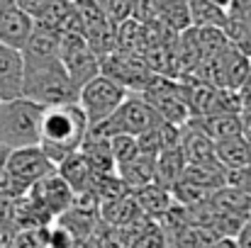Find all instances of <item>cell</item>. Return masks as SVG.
<instances>
[{
  "label": "cell",
  "instance_id": "6da1fadb",
  "mask_svg": "<svg viewBox=\"0 0 251 248\" xmlns=\"http://www.w3.org/2000/svg\"><path fill=\"white\" fill-rule=\"evenodd\" d=\"M88 127H90V122L78 102L51 105L44 110V117H42L39 146L51 158V163L59 165L66 156H71L81 149L85 134H88Z\"/></svg>",
  "mask_w": 251,
  "mask_h": 248
},
{
  "label": "cell",
  "instance_id": "7a4b0ae2",
  "mask_svg": "<svg viewBox=\"0 0 251 248\" xmlns=\"http://www.w3.org/2000/svg\"><path fill=\"white\" fill-rule=\"evenodd\" d=\"M22 95L51 107L64 102H76L78 90L59 56L51 59H25V88Z\"/></svg>",
  "mask_w": 251,
  "mask_h": 248
},
{
  "label": "cell",
  "instance_id": "3957f363",
  "mask_svg": "<svg viewBox=\"0 0 251 248\" xmlns=\"http://www.w3.org/2000/svg\"><path fill=\"white\" fill-rule=\"evenodd\" d=\"M44 110H47L44 105L25 95L12 100H0V144L10 149L39 144Z\"/></svg>",
  "mask_w": 251,
  "mask_h": 248
},
{
  "label": "cell",
  "instance_id": "277c9868",
  "mask_svg": "<svg viewBox=\"0 0 251 248\" xmlns=\"http://www.w3.org/2000/svg\"><path fill=\"white\" fill-rule=\"evenodd\" d=\"M161 119L154 112V107L149 105V100L142 92H127V97L120 102V107L102 122L90 124V129L95 134L102 136H112V134H144L147 129L156 127Z\"/></svg>",
  "mask_w": 251,
  "mask_h": 248
},
{
  "label": "cell",
  "instance_id": "5b68a950",
  "mask_svg": "<svg viewBox=\"0 0 251 248\" xmlns=\"http://www.w3.org/2000/svg\"><path fill=\"white\" fill-rule=\"evenodd\" d=\"M56 165L51 163V158L42 151L39 144L34 146H22V149H12L10 158H7V180L0 187V192L7 195H22L27 192L37 180L47 178L49 173H54Z\"/></svg>",
  "mask_w": 251,
  "mask_h": 248
},
{
  "label": "cell",
  "instance_id": "8992f818",
  "mask_svg": "<svg viewBox=\"0 0 251 248\" xmlns=\"http://www.w3.org/2000/svg\"><path fill=\"white\" fill-rule=\"evenodd\" d=\"M59 59L66 66V71L71 76V83L76 85V90H81L88 81L100 76V68H102V59L90 49V44H88V39L83 34L61 32Z\"/></svg>",
  "mask_w": 251,
  "mask_h": 248
},
{
  "label": "cell",
  "instance_id": "52a82bcc",
  "mask_svg": "<svg viewBox=\"0 0 251 248\" xmlns=\"http://www.w3.org/2000/svg\"><path fill=\"white\" fill-rule=\"evenodd\" d=\"M127 97V90L120 85V83H115L112 78H107V76H95L93 81H88L78 90V105H81V110L85 112V117H88V122L90 124H98V122H102V119H107L117 107H120V102Z\"/></svg>",
  "mask_w": 251,
  "mask_h": 248
},
{
  "label": "cell",
  "instance_id": "ba28073f",
  "mask_svg": "<svg viewBox=\"0 0 251 248\" xmlns=\"http://www.w3.org/2000/svg\"><path fill=\"white\" fill-rule=\"evenodd\" d=\"M100 73L120 83L127 92H144L154 78L144 54H132V51H120V49L102 56Z\"/></svg>",
  "mask_w": 251,
  "mask_h": 248
},
{
  "label": "cell",
  "instance_id": "9c48e42d",
  "mask_svg": "<svg viewBox=\"0 0 251 248\" xmlns=\"http://www.w3.org/2000/svg\"><path fill=\"white\" fill-rule=\"evenodd\" d=\"M27 192H29L32 204L39 212H44L47 217H61V214H66L71 209V204H74V197H76V192L69 187V182L56 170L49 173L47 178L37 180Z\"/></svg>",
  "mask_w": 251,
  "mask_h": 248
},
{
  "label": "cell",
  "instance_id": "30bf717a",
  "mask_svg": "<svg viewBox=\"0 0 251 248\" xmlns=\"http://www.w3.org/2000/svg\"><path fill=\"white\" fill-rule=\"evenodd\" d=\"M25 88V56L20 49L0 44V100L22 97Z\"/></svg>",
  "mask_w": 251,
  "mask_h": 248
},
{
  "label": "cell",
  "instance_id": "8fae6325",
  "mask_svg": "<svg viewBox=\"0 0 251 248\" xmlns=\"http://www.w3.org/2000/svg\"><path fill=\"white\" fill-rule=\"evenodd\" d=\"M32 29H34V20L25 10H20L17 5L0 7V44L22 51Z\"/></svg>",
  "mask_w": 251,
  "mask_h": 248
},
{
  "label": "cell",
  "instance_id": "7c38bea8",
  "mask_svg": "<svg viewBox=\"0 0 251 248\" xmlns=\"http://www.w3.org/2000/svg\"><path fill=\"white\" fill-rule=\"evenodd\" d=\"M190 124H195L212 141H222V139H232L242 134V112L200 114V117H190Z\"/></svg>",
  "mask_w": 251,
  "mask_h": 248
},
{
  "label": "cell",
  "instance_id": "4fadbf2b",
  "mask_svg": "<svg viewBox=\"0 0 251 248\" xmlns=\"http://www.w3.org/2000/svg\"><path fill=\"white\" fill-rule=\"evenodd\" d=\"M56 173L69 182V187H71L76 195L90 190V182H93V178H95V173H93V168H90V163H88V158L83 156L81 149H78L76 154L66 156L61 163L56 165Z\"/></svg>",
  "mask_w": 251,
  "mask_h": 248
},
{
  "label": "cell",
  "instance_id": "5bb4252c",
  "mask_svg": "<svg viewBox=\"0 0 251 248\" xmlns=\"http://www.w3.org/2000/svg\"><path fill=\"white\" fill-rule=\"evenodd\" d=\"M59 42H61V32L34 22V29L22 49L25 59H51L59 56Z\"/></svg>",
  "mask_w": 251,
  "mask_h": 248
},
{
  "label": "cell",
  "instance_id": "9a60e30c",
  "mask_svg": "<svg viewBox=\"0 0 251 248\" xmlns=\"http://www.w3.org/2000/svg\"><path fill=\"white\" fill-rule=\"evenodd\" d=\"M215 156H217V163L225 170L247 168V165H251V146L239 134V136H232V139L215 141Z\"/></svg>",
  "mask_w": 251,
  "mask_h": 248
},
{
  "label": "cell",
  "instance_id": "2e32d148",
  "mask_svg": "<svg viewBox=\"0 0 251 248\" xmlns=\"http://www.w3.org/2000/svg\"><path fill=\"white\" fill-rule=\"evenodd\" d=\"M132 195H134L139 209H142L147 217H151V219L161 217L168 207L173 204V195H171V190L164 187V185H159V182H149V185L134 190Z\"/></svg>",
  "mask_w": 251,
  "mask_h": 248
},
{
  "label": "cell",
  "instance_id": "e0dca14e",
  "mask_svg": "<svg viewBox=\"0 0 251 248\" xmlns=\"http://www.w3.org/2000/svg\"><path fill=\"white\" fill-rule=\"evenodd\" d=\"M183 168H185V158L180 154V146L159 151V156L154 161V182H159V185H164V187L171 190L180 180Z\"/></svg>",
  "mask_w": 251,
  "mask_h": 248
},
{
  "label": "cell",
  "instance_id": "ac0fdd59",
  "mask_svg": "<svg viewBox=\"0 0 251 248\" xmlns=\"http://www.w3.org/2000/svg\"><path fill=\"white\" fill-rule=\"evenodd\" d=\"M188 12H190V27H220V29H225L229 22L227 7H222L212 0H190Z\"/></svg>",
  "mask_w": 251,
  "mask_h": 248
},
{
  "label": "cell",
  "instance_id": "d6986e66",
  "mask_svg": "<svg viewBox=\"0 0 251 248\" xmlns=\"http://www.w3.org/2000/svg\"><path fill=\"white\" fill-rule=\"evenodd\" d=\"M154 161H156V156H144V154H139L134 161L120 165V168H117V175H120V178L125 180V185L134 192V190H139V187L154 182Z\"/></svg>",
  "mask_w": 251,
  "mask_h": 248
},
{
  "label": "cell",
  "instance_id": "ffe728a7",
  "mask_svg": "<svg viewBox=\"0 0 251 248\" xmlns=\"http://www.w3.org/2000/svg\"><path fill=\"white\" fill-rule=\"evenodd\" d=\"M117 49L120 51H132V54H144L149 49L147 24L137 22L134 17H129L122 24H117Z\"/></svg>",
  "mask_w": 251,
  "mask_h": 248
},
{
  "label": "cell",
  "instance_id": "44dd1931",
  "mask_svg": "<svg viewBox=\"0 0 251 248\" xmlns=\"http://www.w3.org/2000/svg\"><path fill=\"white\" fill-rule=\"evenodd\" d=\"M107 141H110V151H112L117 168L139 156V141L134 134H112V136H107Z\"/></svg>",
  "mask_w": 251,
  "mask_h": 248
},
{
  "label": "cell",
  "instance_id": "7402d4cb",
  "mask_svg": "<svg viewBox=\"0 0 251 248\" xmlns=\"http://www.w3.org/2000/svg\"><path fill=\"white\" fill-rule=\"evenodd\" d=\"M132 248H171V241L164 234V229L156 224V219H151L134 239H132Z\"/></svg>",
  "mask_w": 251,
  "mask_h": 248
},
{
  "label": "cell",
  "instance_id": "603a6c76",
  "mask_svg": "<svg viewBox=\"0 0 251 248\" xmlns=\"http://www.w3.org/2000/svg\"><path fill=\"white\" fill-rule=\"evenodd\" d=\"M98 5L102 7V12L112 24H122L134 12V0H98Z\"/></svg>",
  "mask_w": 251,
  "mask_h": 248
},
{
  "label": "cell",
  "instance_id": "cb8c5ba5",
  "mask_svg": "<svg viewBox=\"0 0 251 248\" xmlns=\"http://www.w3.org/2000/svg\"><path fill=\"white\" fill-rule=\"evenodd\" d=\"M159 12H161L159 0H134V12H132V17H134L137 22L149 24V22L159 20Z\"/></svg>",
  "mask_w": 251,
  "mask_h": 248
},
{
  "label": "cell",
  "instance_id": "d4e9b609",
  "mask_svg": "<svg viewBox=\"0 0 251 248\" xmlns=\"http://www.w3.org/2000/svg\"><path fill=\"white\" fill-rule=\"evenodd\" d=\"M49 2H51V0H15V5H17L20 10H25V12H27V15L34 20V22H37V20L47 12Z\"/></svg>",
  "mask_w": 251,
  "mask_h": 248
},
{
  "label": "cell",
  "instance_id": "484cf974",
  "mask_svg": "<svg viewBox=\"0 0 251 248\" xmlns=\"http://www.w3.org/2000/svg\"><path fill=\"white\" fill-rule=\"evenodd\" d=\"M237 92H239V102H242V112H249L251 114V76L247 81L242 83L239 88H237Z\"/></svg>",
  "mask_w": 251,
  "mask_h": 248
},
{
  "label": "cell",
  "instance_id": "4316f807",
  "mask_svg": "<svg viewBox=\"0 0 251 248\" xmlns=\"http://www.w3.org/2000/svg\"><path fill=\"white\" fill-rule=\"evenodd\" d=\"M234 241H237V246L239 248H251V217L242 224V229L237 231Z\"/></svg>",
  "mask_w": 251,
  "mask_h": 248
},
{
  "label": "cell",
  "instance_id": "83f0119b",
  "mask_svg": "<svg viewBox=\"0 0 251 248\" xmlns=\"http://www.w3.org/2000/svg\"><path fill=\"white\" fill-rule=\"evenodd\" d=\"M10 146H5V144H0V187L5 185V180H7V158H10Z\"/></svg>",
  "mask_w": 251,
  "mask_h": 248
},
{
  "label": "cell",
  "instance_id": "f1b7e54d",
  "mask_svg": "<svg viewBox=\"0 0 251 248\" xmlns=\"http://www.w3.org/2000/svg\"><path fill=\"white\" fill-rule=\"evenodd\" d=\"M210 248H239L237 246V241L232 239V236H220V239H215Z\"/></svg>",
  "mask_w": 251,
  "mask_h": 248
},
{
  "label": "cell",
  "instance_id": "f546056e",
  "mask_svg": "<svg viewBox=\"0 0 251 248\" xmlns=\"http://www.w3.org/2000/svg\"><path fill=\"white\" fill-rule=\"evenodd\" d=\"M212 2H217V5H222V7H229V0H212Z\"/></svg>",
  "mask_w": 251,
  "mask_h": 248
},
{
  "label": "cell",
  "instance_id": "4dcf8cb0",
  "mask_svg": "<svg viewBox=\"0 0 251 248\" xmlns=\"http://www.w3.org/2000/svg\"><path fill=\"white\" fill-rule=\"evenodd\" d=\"M7 5H15V0H0V7H7Z\"/></svg>",
  "mask_w": 251,
  "mask_h": 248
},
{
  "label": "cell",
  "instance_id": "1f68e13d",
  "mask_svg": "<svg viewBox=\"0 0 251 248\" xmlns=\"http://www.w3.org/2000/svg\"><path fill=\"white\" fill-rule=\"evenodd\" d=\"M42 248H47V246H42Z\"/></svg>",
  "mask_w": 251,
  "mask_h": 248
},
{
  "label": "cell",
  "instance_id": "d6a6232c",
  "mask_svg": "<svg viewBox=\"0 0 251 248\" xmlns=\"http://www.w3.org/2000/svg\"><path fill=\"white\" fill-rule=\"evenodd\" d=\"M74 2H76V0H74Z\"/></svg>",
  "mask_w": 251,
  "mask_h": 248
}]
</instances>
